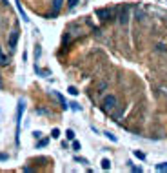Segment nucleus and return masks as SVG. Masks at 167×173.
Here are the masks:
<instances>
[{"label": "nucleus", "instance_id": "obj_6", "mask_svg": "<svg viewBox=\"0 0 167 173\" xmlns=\"http://www.w3.org/2000/svg\"><path fill=\"white\" fill-rule=\"evenodd\" d=\"M156 171H167V162H162V164H156Z\"/></svg>", "mask_w": 167, "mask_h": 173}, {"label": "nucleus", "instance_id": "obj_7", "mask_svg": "<svg viewBox=\"0 0 167 173\" xmlns=\"http://www.w3.org/2000/svg\"><path fill=\"white\" fill-rule=\"evenodd\" d=\"M102 168H104V169H109V168H111V162H109L107 159H104V160H102Z\"/></svg>", "mask_w": 167, "mask_h": 173}, {"label": "nucleus", "instance_id": "obj_4", "mask_svg": "<svg viewBox=\"0 0 167 173\" xmlns=\"http://www.w3.org/2000/svg\"><path fill=\"white\" fill-rule=\"evenodd\" d=\"M120 22H122V24L127 22V9H122V13H120Z\"/></svg>", "mask_w": 167, "mask_h": 173}, {"label": "nucleus", "instance_id": "obj_10", "mask_svg": "<svg viewBox=\"0 0 167 173\" xmlns=\"http://www.w3.org/2000/svg\"><path fill=\"white\" fill-rule=\"evenodd\" d=\"M134 155H136L140 160H145V153H142V151H134Z\"/></svg>", "mask_w": 167, "mask_h": 173}, {"label": "nucleus", "instance_id": "obj_14", "mask_svg": "<svg viewBox=\"0 0 167 173\" xmlns=\"http://www.w3.org/2000/svg\"><path fill=\"white\" fill-rule=\"evenodd\" d=\"M73 148L78 151V149H80V142H78V140H75V142H73Z\"/></svg>", "mask_w": 167, "mask_h": 173}, {"label": "nucleus", "instance_id": "obj_2", "mask_svg": "<svg viewBox=\"0 0 167 173\" xmlns=\"http://www.w3.org/2000/svg\"><path fill=\"white\" fill-rule=\"evenodd\" d=\"M96 15H98V18H100V20H111V18H113V11H111V9H107V7L98 9V11H96Z\"/></svg>", "mask_w": 167, "mask_h": 173}, {"label": "nucleus", "instance_id": "obj_8", "mask_svg": "<svg viewBox=\"0 0 167 173\" xmlns=\"http://www.w3.org/2000/svg\"><path fill=\"white\" fill-rule=\"evenodd\" d=\"M6 64H7V58L2 55V51H0V66H6Z\"/></svg>", "mask_w": 167, "mask_h": 173}, {"label": "nucleus", "instance_id": "obj_15", "mask_svg": "<svg viewBox=\"0 0 167 173\" xmlns=\"http://www.w3.org/2000/svg\"><path fill=\"white\" fill-rule=\"evenodd\" d=\"M45 144H47V139H44V140H40V142H38V148H42V146H45Z\"/></svg>", "mask_w": 167, "mask_h": 173}, {"label": "nucleus", "instance_id": "obj_13", "mask_svg": "<svg viewBox=\"0 0 167 173\" xmlns=\"http://www.w3.org/2000/svg\"><path fill=\"white\" fill-rule=\"evenodd\" d=\"M67 2H69V6H71V7H75V6L78 4V0H67Z\"/></svg>", "mask_w": 167, "mask_h": 173}, {"label": "nucleus", "instance_id": "obj_12", "mask_svg": "<svg viewBox=\"0 0 167 173\" xmlns=\"http://www.w3.org/2000/svg\"><path fill=\"white\" fill-rule=\"evenodd\" d=\"M67 91H69L71 95H78V89H76V88H73V86H71V88H69Z\"/></svg>", "mask_w": 167, "mask_h": 173}, {"label": "nucleus", "instance_id": "obj_9", "mask_svg": "<svg viewBox=\"0 0 167 173\" xmlns=\"http://www.w3.org/2000/svg\"><path fill=\"white\" fill-rule=\"evenodd\" d=\"M65 135H67L69 140H73V139H75V131H73V129H67V133H65Z\"/></svg>", "mask_w": 167, "mask_h": 173}, {"label": "nucleus", "instance_id": "obj_1", "mask_svg": "<svg viewBox=\"0 0 167 173\" xmlns=\"http://www.w3.org/2000/svg\"><path fill=\"white\" fill-rule=\"evenodd\" d=\"M114 106H116V98H114L113 95H107V97L104 98V110H105V111H111Z\"/></svg>", "mask_w": 167, "mask_h": 173}, {"label": "nucleus", "instance_id": "obj_3", "mask_svg": "<svg viewBox=\"0 0 167 173\" xmlns=\"http://www.w3.org/2000/svg\"><path fill=\"white\" fill-rule=\"evenodd\" d=\"M16 40H18V31H13V33L9 35V48H11V49L16 48Z\"/></svg>", "mask_w": 167, "mask_h": 173}, {"label": "nucleus", "instance_id": "obj_11", "mask_svg": "<svg viewBox=\"0 0 167 173\" xmlns=\"http://www.w3.org/2000/svg\"><path fill=\"white\" fill-rule=\"evenodd\" d=\"M51 137H53V139H58V137H60V131H58V129H53V131H51Z\"/></svg>", "mask_w": 167, "mask_h": 173}, {"label": "nucleus", "instance_id": "obj_16", "mask_svg": "<svg viewBox=\"0 0 167 173\" xmlns=\"http://www.w3.org/2000/svg\"><path fill=\"white\" fill-rule=\"evenodd\" d=\"M105 135H107V139H109V140H116V137H114V135H111V133H105Z\"/></svg>", "mask_w": 167, "mask_h": 173}, {"label": "nucleus", "instance_id": "obj_5", "mask_svg": "<svg viewBox=\"0 0 167 173\" xmlns=\"http://www.w3.org/2000/svg\"><path fill=\"white\" fill-rule=\"evenodd\" d=\"M62 4H64V0H53V7H55V11H58V9L62 7Z\"/></svg>", "mask_w": 167, "mask_h": 173}]
</instances>
